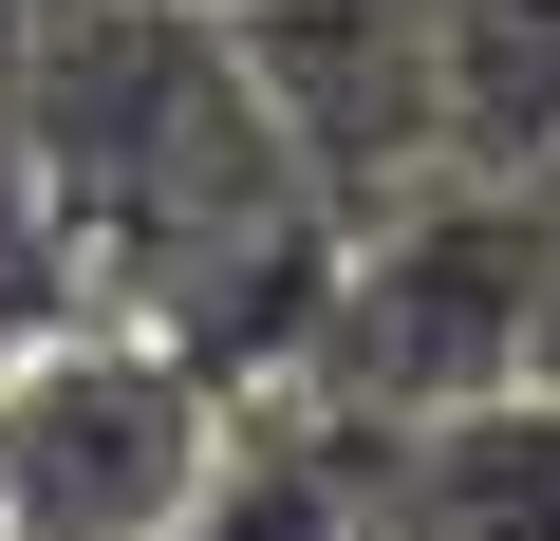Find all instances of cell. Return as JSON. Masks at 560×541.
I'll use <instances>...</instances> for the list:
<instances>
[{
    "label": "cell",
    "mask_w": 560,
    "mask_h": 541,
    "mask_svg": "<svg viewBox=\"0 0 560 541\" xmlns=\"http://www.w3.org/2000/svg\"><path fill=\"white\" fill-rule=\"evenodd\" d=\"M20 261L75 318H150L206 392H280L337 281L224 0H20Z\"/></svg>",
    "instance_id": "obj_1"
},
{
    "label": "cell",
    "mask_w": 560,
    "mask_h": 541,
    "mask_svg": "<svg viewBox=\"0 0 560 541\" xmlns=\"http://www.w3.org/2000/svg\"><path fill=\"white\" fill-rule=\"evenodd\" d=\"M243 392H206L150 318H20L0 337V541H168Z\"/></svg>",
    "instance_id": "obj_2"
},
{
    "label": "cell",
    "mask_w": 560,
    "mask_h": 541,
    "mask_svg": "<svg viewBox=\"0 0 560 541\" xmlns=\"http://www.w3.org/2000/svg\"><path fill=\"white\" fill-rule=\"evenodd\" d=\"M224 38L300 150V187L355 224L448 168V75H430V0H224Z\"/></svg>",
    "instance_id": "obj_3"
}]
</instances>
